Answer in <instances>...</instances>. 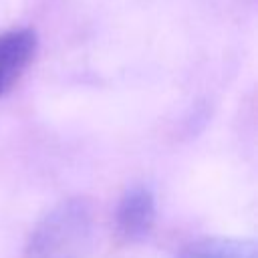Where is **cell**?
<instances>
[{
    "label": "cell",
    "instance_id": "cell-1",
    "mask_svg": "<svg viewBox=\"0 0 258 258\" xmlns=\"http://www.w3.org/2000/svg\"><path fill=\"white\" fill-rule=\"evenodd\" d=\"M93 238V212L85 200H67L34 228L24 258H83Z\"/></svg>",
    "mask_w": 258,
    "mask_h": 258
},
{
    "label": "cell",
    "instance_id": "cell-2",
    "mask_svg": "<svg viewBox=\"0 0 258 258\" xmlns=\"http://www.w3.org/2000/svg\"><path fill=\"white\" fill-rule=\"evenodd\" d=\"M155 214H157V206L153 191L143 183L129 187L121 196L115 214L119 236L125 242L143 240L155 224Z\"/></svg>",
    "mask_w": 258,
    "mask_h": 258
},
{
    "label": "cell",
    "instance_id": "cell-3",
    "mask_svg": "<svg viewBox=\"0 0 258 258\" xmlns=\"http://www.w3.org/2000/svg\"><path fill=\"white\" fill-rule=\"evenodd\" d=\"M36 32L30 28H12L0 32V97L8 93L36 52Z\"/></svg>",
    "mask_w": 258,
    "mask_h": 258
},
{
    "label": "cell",
    "instance_id": "cell-4",
    "mask_svg": "<svg viewBox=\"0 0 258 258\" xmlns=\"http://www.w3.org/2000/svg\"><path fill=\"white\" fill-rule=\"evenodd\" d=\"M175 258H256V244L240 238H204L185 246Z\"/></svg>",
    "mask_w": 258,
    "mask_h": 258
}]
</instances>
